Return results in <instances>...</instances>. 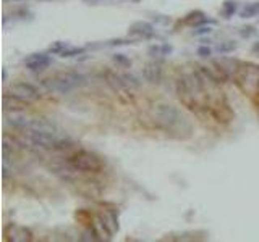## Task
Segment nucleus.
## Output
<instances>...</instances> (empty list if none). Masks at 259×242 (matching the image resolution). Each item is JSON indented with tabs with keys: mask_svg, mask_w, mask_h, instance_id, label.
Returning a JSON list of instances; mask_svg holds the SVG:
<instances>
[{
	"mask_svg": "<svg viewBox=\"0 0 259 242\" xmlns=\"http://www.w3.org/2000/svg\"><path fill=\"white\" fill-rule=\"evenodd\" d=\"M67 161L73 171L81 173H99L104 166L99 157L93 152H88V150H78V152L68 157Z\"/></svg>",
	"mask_w": 259,
	"mask_h": 242,
	"instance_id": "20e7f679",
	"label": "nucleus"
},
{
	"mask_svg": "<svg viewBox=\"0 0 259 242\" xmlns=\"http://www.w3.org/2000/svg\"><path fill=\"white\" fill-rule=\"evenodd\" d=\"M253 52H255V54H259V42H256L255 45H253Z\"/></svg>",
	"mask_w": 259,
	"mask_h": 242,
	"instance_id": "a878e982",
	"label": "nucleus"
},
{
	"mask_svg": "<svg viewBox=\"0 0 259 242\" xmlns=\"http://www.w3.org/2000/svg\"><path fill=\"white\" fill-rule=\"evenodd\" d=\"M211 28H199L198 31H194V34H206V32H209Z\"/></svg>",
	"mask_w": 259,
	"mask_h": 242,
	"instance_id": "393cba45",
	"label": "nucleus"
},
{
	"mask_svg": "<svg viewBox=\"0 0 259 242\" xmlns=\"http://www.w3.org/2000/svg\"><path fill=\"white\" fill-rule=\"evenodd\" d=\"M122 78H123V81L127 82V86L130 87V89H138L139 86H141V82L138 81V78H134L133 75H128V73H123L122 75Z\"/></svg>",
	"mask_w": 259,
	"mask_h": 242,
	"instance_id": "f3484780",
	"label": "nucleus"
},
{
	"mask_svg": "<svg viewBox=\"0 0 259 242\" xmlns=\"http://www.w3.org/2000/svg\"><path fill=\"white\" fill-rule=\"evenodd\" d=\"M237 8H238L237 2H225L222 6V15L225 18H230V16H233V13L237 11Z\"/></svg>",
	"mask_w": 259,
	"mask_h": 242,
	"instance_id": "a211bd4d",
	"label": "nucleus"
},
{
	"mask_svg": "<svg viewBox=\"0 0 259 242\" xmlns=\"http://www.w3.org/2000/svg\"><path fill=\"white\" fill-rule=\"evenodd\" d=\"M130 32L136 36H142V37H151L154 34V26L147 21H136L130 26Z\"/></svg>",
	"mask_w": 259,
	"mask_h": 242,
	"instance_id": "f8f14e48",
	"label": "nucleus"
},
{
	"mask_svg": "<svg viewBox=\"0 0 259 242\" xmlns=\"http://www.w3.org/2000/svg\"><path fill=\"white\" fill-rule=\"evenodd\" d=\"M2 102H3L5 112H23V110L29 107L28 102L21 99V97L15 95V94H3Z\"/></svg>",
	"mask_w": 259,
	"mask_h": 242,
	"instance_id": "9d476101",
	"label": "nucleus"
},
{
	"mask_svg": "<svg viewBox=\"0 0 259 242\" xmlns=\"http://www.w3.org/2000/svg\"><path fill=\"white\" fill-rule=\"evenodd\" d=\"M125 44H131V41H127V39H117V41L110 42V45H125Z\"/></svg>",
	"mask_w": 259,
	"mask_h": 242,
	"instance_id": "5701e85b",
	"label": "nucleus"
},
{
	"mask_svg": "<svg viewBox=\"0 0 259 242\" xmlns=\"http://www.w3.org/2000/svg\"><path fill=\"white\" fill-rule=\"evenodd\" d=\"M133 2H139V0H133Z\"/></svg>",
	"mask_w": 259,
	"mask_h": 242,
	"instance_id": "bb28decb",
	"label": "nucleus"
},
{
	"mask_svg": "<svg viewBox=\"0 0 259 242\" xmlns=\"http://www.w3.org/2000/svg\"><path fill=\"white\" fill-rule=\"evenodd\" d=\"M52 63V58L45 54H32L24 60L26 68L29 71H42L45 68H49Z\"/></svg>",
	"mask_w": 259,
	"mask_h": 242,
	"instance_id": "1a4fd4ad",
	"label": "nucleus"
},
{
	"mask_svg": "<svg viewBox=\"0 0 259 242\" xmlns=\"http://www.w3.org/2000/svg\"><path fill=\"white\" fill-rule=\"evenodd\" d=\"M233 81L245 95L255 97L259 92V67L255 63H240Z\"/></svg>",
	"mask_w": 259,
	"mask_h": 242,
	"instance_id": "f03ea898",
	"label": "nucleus"
},
{
	"mask_svg": "<svg viewBox=\"0 0 259 242\" xmlns=\"http://www.w3.org/2000/svg\"><path fill=\"white\" fill-rule=\"evenodd\" d=\"M67 47H68V44H67V42H60V41H58V42H54V44L50 45V47H49V52H50L52 55H60L62 52H63L65 49H67Z\"/></svg>",
	"mask_w": 259,
	"mask_h": 242,
	"instance_id": "6ab92c4d",
	"label": "nucleus"
},
{
	"mask_svg": "<svg viewBox=\"0 0 259 242\" xmlns=\"http://www.w3.org/2000/svg\"><path fill=\"white\" fill-rule=\"evenodd\" d=\"M18 131L21 139L39 149H55L58 141H60L55 136V133H49V131H37V129H18Z\"/></svg>",
	"mask_w": 259,
	"mask_h": 242,
	"instance_id": "39448f33",
	"label": "nucleus"
},
{
	"mask_svg": "<svg viewBox=\"0 0 259 242\" xmlns=\"http://www.w3.org/2000/svg\"><path fill=\"white\" fill-rule=\"evenodd\" d=\"M198 55L199 57H209L211 55V49L209 47H199L198 49Z\"/></svg>",
	"mask_w": 259,
	"mask_h": 242,
	"instance_id": "4be33fe9",
	"label": "nucleus"
},
{
	"mask_svg": "<svg viewBox=\"0 0 259 242\" xmlns=\"http://www.w3.org/2000/svg\"><path fill=\"white\" fill-rule=\"evenodd\" d=\"M3 239L8 242H29L32 241V233L24 226L6 225L3 230Z\"/></svg>",
	"mask_w": 259,
	"mask_h": 242,
	"instance_id": "0eeeda50",
	"label": "nucleus"
},
{
	"mask_svg": "<svg viewBox=\"0 0 259 242\" xmlns=\"http://www.w3.org/2000/svg\"><path fill=\"white\" fill-rule=\"evenodd\" d=\"M154 123L165 133L172 134L175 137H190L191 136V124L186 120V116L180 112L177 107L170 103H159L152 110Z\"/></svg>",
	"mask_w": 259,
	"mask_h": 242,
	"instance_id": "f257e3e1",
	"label": "nucleus"
},
{
	"mask_svg": "<svg viewBox=\"0 0 259 242\" xmlns=\"http://www.w3.org/2000/svg\"><path fill=\"white\" fill-rule=\"evenodd\" d=\"M104 80H106L107 86L114 90V92L119 95V99L125 103H131L133 102V95H131V89L127 86V82L123 81L122 75H117L114 71H106L104 73Z\"/></svg>",
	"mask_w": 259,
	"mask_h": 242,
	"instance_id": "423d86ee",
	"label": "nucleus"
},
{
	"mask_svg": "<svg viewBox=\"0 0 259 242\" xmlns=\"http://www.w3.org/2000/svg\"><path fill=\"white\" fill-rule=\"evenodd\" d=\"M142 76H144L146 81L152 82V84L160 82V80H162V68H160V65L155 63V62L147 63L146 67L142 68Z\"/></svg>",
	"mask_w": 259,
	"mask_h": 242,
	"instance_id": "9b49d317",
	"label": "nucleus"
},
{
	"mask_svg": "<svg viewBox=\"0 0 259 242\" xmlns=\"http://www.w3.org/2000/svg\"><path fill=\"white\" fill-rule=\"evenodd\" d=\"M11 94H15L18 97H21L26 102L37 100L41 97V92L36 86H32L29 82H15L11 86Z\"/></svg>",
	"mask_w": 259,
	"mask_h": 242,
	"instance_id": "6e6552de",
	"label": "nucleus"
},
{
	"mask_svg": "<svg viewBox=\"0 0 259 242\" xmlns=\"http://www.w3.org/2000/svg\"><path fill=\"white\" fill-rule=\"evenodd\" d=\"M114 62L119 63V65H122V67H131V60H130V58H127L123 54L114 55Z\"/></svg>",
	"mask_w": 259,
	"mask_h": 242,
	"instance_id": "aec40b11",
	"label": "nucleus"
},
{
	"mask_svg": "<svg viewBox=\"0 0 259 242\" xmlns=\"http://www.w3.org/2000/svg\"><path fill=\"white\" fill-rule=\"evenodd\" d=\"M84 3H89V5H99L104 2H109V0H83Z\"/></svg>",
	"mask_w": 259,
	"mask_h": 242,
	"instance_id": "b1692460",
	"label": "nucleus"
},
{
	"mask_svg": "<svg viewBox=\"0 0 259 242\" xmlns=\"http://www.w3.org/2000/svg\"><path fill=\"white\" fill-rule=\"evenodd\" d=\"M84 52H86V49H84V47H71V45H68V47L60 54V57L62 58H71V57L83 55Z\"/></svg>",
	"mask_w": 259,
	"mask_h": 242,
	"instance_id": "2eb2a0df",
	"label": "nucleus"
},
{
	"mask_svg": "<svg viewBox=\"0 0 259 242\" xmlns=\"http://www.w3.org/2000/svg\"><path fill=\"white\" fill-rule=\"evenodd\" d=\"M172 45H168V44H162V45H151L149 47V55H152V57H165L168 54H172Z\"/></svg>",
	"mask_w": 259,
	"mask_h": 242,
	"instance_id": "ddd939ff",
	"label": "nucleus"
},
{
	"mask_svg": "<svg viewBox=\"0 0 259 242\" xmlns=\"http://www.w3.org/2000/svg\"><path fill=\"white\" fill-rule=\"evenodd\" d=\"M237 49V42L235 41H225V42H220L217 45V52L219 54H230Z\"/></svg>",
	"mask_w": 259,
	"mask_h": 242,
	"instance_id": "dca6fc26",
	"label": "nucleus"
},
{
	"mask_svg": "<svg viewBox=\"0 0 259 242\" xmlns=\"http://www.w3.org/2000/svg\"><path fill=\"white\" fill-rule=\"evenodd\" d=\"M258 13H259V2L256 3H250V5H246L245 8L240 11V16L242 18H253V16H258Z\"/></svg>",
	"mask_w": 259,
	"mask_h": 242,
	"instance_id": "4468645a",
	"label": "nucleus"
},
{
	"mask_svg": "<svg viewBox=\"0 0 259 242\" xmlns=\"http://www.w3.org/2000/svg\"><path fill=\"white\" fill-rule=\"evenodd\" d=\"M86 84V76L76 71H68V73L58 75L54 78H47L42 81V87L54 94H68L75 87H80Z\"/></svg>",
	"mask_w": 259,
	"mask_h": 242,
	"instance_id": "7ed1b4c3",
	"label": "nucleus"
},
{
	"mask_svg": "<svg viewBox=\"0 0 259 242\" xmlns=\"http://www.w3.org/2000/svg\"><path fill=\"white\" fill-rule=\"evenodd\" d=\"M240 34H242V37H251L256 34V29L253 28V26H245V28H242V31H240Z\"/></svg>",
	"mask_w": 259,
	"mask_h": 242,
	"instance_id": "412c9836",
	"label": "nucleus"
}]
</instances>
